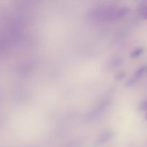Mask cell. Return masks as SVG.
Segmentation results:
<instances>
[{
    "label": "cell",
    "instance_id": "obj_5",
    "mask_svg": "<svg viewBox=\"0 0 147 147\" xmlns=\"http://www.w3.org/2000/svg\"><path fill=\"white\" fill-rule=\"evenodd\" d=\"M144 109L145 110L147 111V102L146 103H144Z\"/></svg>",
    "mask_w": 147,
    "mask_h": 147
},
{
    "label": "cell",
    "instance_id": "obj_3",
    "mask_svg": "<svg viewBox=\"0 0 147 147\" xmlns=\"http://www.w3.org/2000/svg\"><path fill=\"white\" fill-rule=\"evenodd\" d=\"M141 12H143V11H147V1L144 2V4H142V6L141 7Z\"/></svg>",
    "mask_w": 147,
    "mask_h": 147
},
{
    "label": "cell",
    "instance_id": "obj_4",
    "mask_svg": "<svg viewBox=\"0 0 147 147\" xmlns=\"http://www.w3.org/2000/svg\"><path fill=\"white\" fill-rule=\"evenodd\" d=\"M142 17L144 20H147V11H143V12H142Z\"/></svg>",
    "mask_w": 147,
    "mask_h": 147
},
{
    "label": "cell",
    "instance_id": "obj_2",
    "mask_svg": "<svg viewBox=\"0 0 147 147\" xmlns=\"http://www.w3.org/2000/svg\"><path fill=\"white\" fill-rule=\"evenodd\" d=\"M142 53H143V49L137 48L132 52L131 55V57L132 58H137L138 57H139V56L142 54Z\"/></svg>",
    "mask_w": 147,
    "mask_h": 147
},
{
    "label": "cell",
    "instance_id": "obj_1",
    "mask_svg": "<svg viewBox=\"0 0 147 147\" xmlns=\"http://www.w3.org/2000/svg\"><path fill=\"white\" fill-rule=\"evenodd\" d=\"M146 71H147V65L144 66V67H142L140 69H139V70H137V72L136 73V74H135L134 80L140 79L141 78H142V76L146 73Z\"/></svg>",
    "mask_w": 147,
    "mask_h": 147
},
{
    "label": "cell",
    "instance_id": "obj_6",
    "mask_svg": "<svg viewBox=\"0 0 147 147\" xmlns=\"http://www.w3.org/2000/svg\"><path fill=\"white\" fill-rule=\"evenodd\" d=\"M146 119H147V114H146Z\"/></svg>",
    "mask_w": 147,
    "mask_h": 147
}]
</instances>
